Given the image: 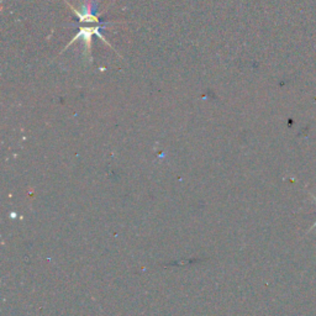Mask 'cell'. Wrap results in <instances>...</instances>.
<instances>
[]
</instances>
